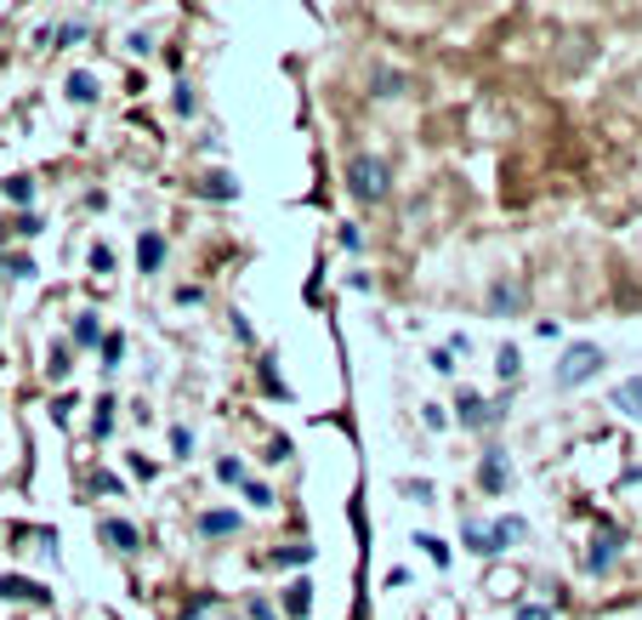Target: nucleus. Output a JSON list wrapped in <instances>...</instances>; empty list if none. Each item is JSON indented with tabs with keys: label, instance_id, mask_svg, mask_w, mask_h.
<instances>
[{
	"label": "nucleus",
	"instance_id": "obj_9",
	"mask_svg": "<svg viewBox=\"0 0 642 620\" xmlns=\"http://www.w3.org/2000/svg\"><path fill=\"white\" fill-rule=\"evenodd\" d=\"M103 541H109L114 552H137V546H143V535L131 530V524H103Z\"/></svg>",
	"mask_w": 642,
	"mask_h": 620
},
{
	"label": "nucleus",
	"instance_id": "obj_22",
	"mask_svg": "<svg viewBox=\"0 0 642 620\" xmlns=\"http://www.w3.org/2000/svg\"><path fill=\"white\" fill-rule=\"evenodd\" d=\"M120 353H125V342H120V336H109V342H103V365H109V370L120 365Z\"/></svg>",
	"mask_w": 642,
	"mask_h": 620
},
{
	"label": "nucleus",
	"instance_id": "obj_16",
	"mask_svg": "<svg viewBox=\"0 0 642 620\" xmlns=\"http://www.w3.org/2000/svg\"><path fill=\"white\" fill-rule=\"evenodd\" d=\"M495 365H500V376H506V381H512V376L523 370V358H518V347H500V358H495Z\"/></svg>",
	"mask_w": 642,
	"mask_h": 620
},
{
	"label": "nucleus",
	"instance_id": "obj_10",
	"mask_svg": "<svg viewBox=\"0 0 642 620\" xmlns=\"http://www.w3.org/2000/svg\"><path fill=\"white\" fill-rule=\"evenodd\" d=\"M199 530H206V535H233V530H240V512H206V518H199Z\"/></svg>",
	"mask_w": 642,
	"mask_h": 620
},
{
	"label": "nucleus",
	"instance_id": "obj_8",
	"mask_svg": "<svg viewBox=\"0 0 642 620\" xmlns=\"http://www.w3.org/2000/svg\"><path fill=\"white\" fill-rule=\"evenodd\" d=\"M137 256H143L137 268H143V274H154V268L165 263V240H159V234H143V240H137Z\"/></svg>",
	"mask_w": 642,
	"mask_h": 620
},
{
	"label": "nucleus",
	"instance_id": "obj_20",
	"mask_svg": "<svg viewBox=\"0 0 642 620\" xmlns=\"http://www.w3.org/2000/svg\"><path fill=\"white\" fill-rule=\"evenodd\" d=\"M7 193H12V200L23 206V200H29V193H35V182H29V177H12V182H7Z\"/></svg>",
	"mask_w": 642,
	"mask_h": 620
},
{
	"label": "nucleus",
	"instance_id": "obj_12",
	"mask_svg": "<svg viewBox=\"0 0 642 620\" xmlns=\"http://www.w3.org/2000/svg\"><path fill=\"white\" fill-rule=\"evenodd\" d=\"M308 604H313L308 580H290V593H285V609H290V615H308Z\"/></svg>",
	"mask_w": 642,
	"mask_h": 620
},
{
	"label": "nucleus",
	"instance_id": "obj_11",
	"mask_svg": "<svg viewBox=\"0 0 642 620\" xmlns=\"http://www.w3.org/2000/svg\"><path fill=\"white\" fill-rule=\"evenodd\" d=\"M489 535H495V546H512V541H523V535H529V524H523V518H500V524H495Z\"/></svg>",
	"mask_w": 642,
	"mask_h": 620
},
{
	"label": "nucleus",
	"instance_id": "obj_15",
	"mask_svg": "<svg viewBox=\"0 0 642 620\" xmlns=\"http://www.w3.org/2000/svg\"><path fill=\"white\" fill-rule=\"evenodd\" d=\"M69 97H75V103H91V97H97L91 75H69Z\"/></svg>",
	"mask_w": 642,
	"mask_h": 620
},
{
	"label": "nucleus",
	"instance_id": "obj_7",
	"mask_svg": "<svg viewBox=\"0 0 642 620\" xmlns=\"http://www.w3.org/2000/svg\"><path fill=\"white\" fill-rule=\"evenodd\" d=\"M518 593H523L518 569H489V598H518Z\"/></svg>",
	"mask_w": 642,
	"mask_h": 620
},
{
	"label": "nucleus",
	"instance_id": "obj_4",
	"mask_svg": "<svg viewBox=\"0 0 642 620\" xmlns=\"http://www.w3.org/2000/svg\"><path fill=\"white\" fill-rule=\"evenodd\" d=\"M620 546H626V541H620V530H602V535H597V546H591V569H608V564L620 558Z\"/></svg>",
	"mask_w": 642,
	"mask_h": 620
},
{
	"label": "nucleus",
	"instance_id": "obj_25",
	"mask_svg": "<svg viewBox=\"0 0 642 620\" xmlns=\"http://www.w3.org/2000/svg\"><path fill=\"white\" fill-rule=\"evenodd\" d=\"M518 620H557V615H552V609H534V604H529V609H518Z\"/></svg>",
	"mask_w": 642,
	"mask_h": 620
},
{
	"label": "nucleus",
	"instance_id": "obj_1",
	"mask_svg": "<svg viewBox=\"0 0 642 620\" xmlns=\"http://www.w3.org/2000/svg\"><path fill=\"white\" fill-rule=\"evenodd\" d=\"M347 188H353V200H364V206L387 200V188H392L387 159H376V154H358L353 166H347Z\"/></svg>",
	"mask_w": 642,
	"mask_h": 620
},
{
	"label": "nucleus",
	"instance_id": "obj_24",
	"mask_svg": "<svg viewBox=\"0 0 642 620\" xmlns=\"http://www.w3.org/2000/svg\"><path fill=\"white\" fill-rule=\"evenodd\" d=\"M245 496H251L256 507H274V489H262V484H245Z\"/></svg>",
	"mask_w": 642,
	"mask_h": 620
},
{
	"label": "nucleus",
	"instance_id": "obj_13",
	"mask_svg": "<svg viewBox=\"0 0 642 620\" xmlns=\"http://www.w3.org/2000/svg\"><path fill=\"white\" fill-rule=\"evenodd\" d=\"M500 484H506V462H500V450H495L489 462H484V489H489V496H495Z\"/></svg>",
	"mask_w": 642,
	"mask_h": 620
},
{
	"label": "nucleus",
	"instance_id": "obj_18",
	"mask_svg": "<svg viewBox=\"0 0 642 620\" xmlns=\"http://www.w3.org/2000/svg\"><path fill=\"white\" fill-rule=\"evenodd\" d=\"M466 546H472V552H500L489 530H466Z\"/></svg>",
	"mask_w": 642,
	"mask_h": 620
},
{
	"label": "nucleus",
	"instance_id": "obj_17",
	"mask_svg": "<svg viewBox=\"0 0 642 620\" xmlns=\"http://www.w3.org/2000/svg\"><path fill=\"white\" fill-rule=\"evenodd\" d=\"M109 428H114V399H103V405H97V421H91V433H97V439H103Z\"/></svg>",
	"mask_w": 642,
	"mask_h": 620
},
{
	"label": "nucleus",
	"instance_id": "obj_14",
	"mask_svg": "<svg viewBox=\"0 0 642 620\" xmlns=\"http://www.w3.org/2000/svg\"><path fill=\"white\" fill-rule=\"evenodd\" d=\"M461 421H466V428H484V421H489V410H484L478 399L466 394V399H461Z\"/></svg>",
	"mask_w": 642,
	"mask_h": 620
},
{
	"label": "nucleus",
	"instance_id": "obj_2",
	"mask_svg": "<svg viewBox=\"0 0 642 620\" xmlns=\"http://www.w3.org/2000/svg\"><path fill=\"white\" fill-rule=\"evenodd\" d=\"M597 370H602V347L574 342V347L557 358V387H580V381H591Z\"/></svg>",
	"mask_w": 642,
	"mask_h": 620
},
{
	"label": "nucleus",
	"instance_id": "obj_19",
	"mask_svg": "<svg viewBox=\"0 0 642 620\" xmlns=\"http://www.w3.org/2000/svg\"><path fill=\"white\" fill-rule=\"evenodd\" d=\"M7 274L12 279H29V274H35V263H29V256H7Z\"/></svg>",
	"mask_w": 642,
	"mask_h": 620
},
{
	"label": "nucleus",
	"instance_id": "obj_21",
	"mask_svg": "<svg viewBox=\"0 0 642 620\" xmlns=\"http://www.w3.org/2000/svg\"><path fill=\"white\" fill-rule=\"evenodd\" d=\"M75 336H80V342H97V336H103V331H97V319H91V313H80V324H75Z\"/></svg>",
	"mask_w": 642,
	"mask_h": 620
},
{
	"label": "nucleus",
	"instance_id": "obj_5",
	"mask_svg": "<svg viewBox=\"0 0 642 620\" xmlns=\"http://www.w3.org/2000/svg\"><path fill=\"white\" fill-rule=\"evenodd\" d=\"M0 598H35V604H46V586L23 580V575H0Z\"/></svg>",
	"mask_w": 642,
	"mask_h": 620
},
{
	"label": "nucleus",
	"instance_id": "obj_3",
	"mask_svg": "<svg viewBox=\"0 0 642 620\" xmlns=\"http://www.w3.org/2000/svg\"><path fill=\"white\" fill-rule=\"evenodd\" d=\"M518 302H523V285H512V279H500L489 290V313H518Z\"/></svg>",
	"mask_w": 642,
	"mask_h": 620
},
{
	"label": "nucleus",
	"instance_id": "obj_6",
	"mask_svg": "<svg viewBox=\"0 0 642 620\" xmlns=\"http://www.w3.org/2000/svg\"><path fill=\"white\" fill-rule=\"evenodd\" d=\"M615 410L620 416H642V376H631V381L615 387Z\"/></svg>",
	"mask_w": 642,
	"mask_h": 620
},
{
	"label": "nucleus",
	"instance_id": "obj_23",
	"mask_svg": "<svg viewBox=\"0 0 642 620\" xmlns=\"http://www.w3.org/2000/svg\"><path fill=\"white\" fill-rule=\"evenodd\" d=\"M91 484H97V496H120V478H109V473H97Z\"/></svg>",
	"mask_w": 642,
	"mask_h": 620
}]
</instances>
